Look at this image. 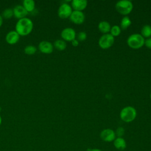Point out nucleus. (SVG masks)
Wrapping results in <instances>:
<instances>
[{
  "label": "nucleus",
  "instance_id": "1",
  "mask_svg": "<svg viewBox=\"0 0 151 151\" xmlns=\"http://www.w3.org/2000/svg\"><path fill=\"white\" fill-rule=\"evenodd\" d=\"M34 27L32 21L28 18H24L18 19L15 25V31L21 36H26L29 34Z\"/></svg>",
  "mask_w": 151,
  "mask_h": 151
},
{
  "label": "nucleus",
  "instance_id": "2",
  "mask_svg": "<svg viewBox=\"0 0 151 151\" xmlns=\"http://www.w3.org/2000/svg\"><path fill=\"white\" fill-rule=\"evenodd\" d=\"M136 115V110L132 106H126L123 108L120 113V119L126 123L133 121L135 119Z\"/></svg>",
  "mask_w": 151,
  "mask_h": 151
},
{
  "label": "nucleus",
  "instance_id": "3",
  "mask_svg": "<svg viewBox=\"0 0 151 151\" xmlns=\"http://www.w3.org/2000/svg\"><path fill=\"white\" fill-rule=\"evenodd\" d=\"M145 38L141 34L136 33L130 35L127 40L128 45L133 49H138L141 48L145 44Z\"/></svg>",
  "mask_w": 151,
  "mask_h": 151
},
{
  "label": "nucleus",
  "instance_id": "4",
  "mask_svg": "<svg viewBox=\"0 0 151 151\" xmlns=\"http://www.w3.org/2000/svg\"><path fill=\"white\" fill-rule=\"evenodd\" d=\"M117 12L123 15H127L131 12L133 9V4L129 0H121L117 2L115 5Z\"/></svg>",
  "mask_w": 151,
  "mask_h": 151
},
{
  "label": "nucleus",
  "instance_id": "5",
  "mask_svg": "<svg viewBox=\"0 0 151 151\" xmlns=\"http://www.w3.org/2000/svg\"><path fill=\"white\" fill-rule=\"evenodd\" d=\"M114 38L110 34H104L99 40V45L103 49L110 48L114 43Z\"/></svg>",
  "mask_w": 151,
  "mask_h": 151
},
{
  "label": "nucleus",
  "instance_id": "6",
  "mask_svg": "<svg viewBox=\"0 0 151 151\" xmlns=\"http://www.w3.org/2000/svg\"><path fill=\"white\" fill-rule=\"evenodd\" d=\"M72 12L71 6L68 4L63 3L58 8V15L61 19H66L70 17Z\"/></svg>",
  "mask_w": 151,
  "mask_h": 151
},
{
  "label": "nucleus",
  "instance_id": "7",
  "mask_svg": "<svg viewBox=\"0 0 151 151\" xmlns=\"http://www.w3.org/2000/svg\"><path fill=\"white\" fill-rule=\"evenodd\" d=\"M61 37L63 40L71 42L73 40L76 39V33L73 28L67 27L62 30L61 32Z\"/></svg>",
  "mask_w": 151,
  "mask_h": 151
},
{
  "label": "nucleus",
  "instance_id": "8",
  "mask_svg": "<svg viewBox=\"0 0 151 151\" xmlns=\"http://www.w3.org/2000/svg\"><path fill=\"white\" fill-rule=\"evenodd\" d=\"M100 138L104 142H110L114 141L116 139V134L114 130L110 129H106L103 130L100 134Z\"/></svg>",
  "mask_w": 151,
  "mask_h": 151
},
{
  "label": "nucleus",
  "instance_id": "9",
  "mask_svg": "<svg viewBox=\"0 0 151 151\" xmlns=\"http://www.w3.org/2000/svg\"><path fill=\"white\" fill-rule=\"evenodd\" d=\"M70 19L74 24H81L84 21L85 15L82 11L74 10L70 16Z\"/></svg>",
  "mask_w": 151,
  "mask_h": 151
},
{
  "label": "nucleus",
  "instance_id": "10",
  "mask_svg": "<svg viewBox=\"0 0 151 151\" xmlns=\"http://www.w3.org/2000/svg\"><path fill=\"white\" fill-rule=\"evenodd\" d=\"M38 49L42 53L48 54L53 51L54 46L50 41H42L39 43Z\"/></svg>",
  "mask_w": 151,
  "mask_h": 151
},
{
  "label": "nucleus",
  "instance_id": "11",
  "mask_svg": "<svg viewBox=\"0 0 151 151\" xmlns=\"http://www.w3.org/2000/svg\"><path fill=\"white\" fill-rule=\"evenodd\" d=\"M12 9L14 12V16L18 19L25 18L28 13L24 8V6L21 5H16Z\"/></svg>",
  "mask_w": 151,
  "mask_h": 151
},
{
  "label": "nucleus",
  "instance_id": "12",
  "mask_svg": "<svg viewBox=\"0 0 151 151\" xmlns=\"http://www.w3.org/2000/svg\"><path fill=\"white\" fill-rule=\"evenodd\" d=\"M20 35L17 32V31H11L8 32L5 37L6 41L8 44L13 45L18 42V41L19 40Z\"/></svg>",
  "mask_w": 151,
  "mask_h": 151
},
{
  "label": "nucleus",
  "instance_id": "13",
  "mask_svg": "<svg viewBox=\"0 0 151 151\" xmlns=\"http://www.w3.org/2000/svg\"><path fill=\"white\" fill-rule=\"evenodd\" d=\"M87 5L86 0H73L71 1V8L74 11H82Z\"/></svg>",
  "mask_w": 151,
  "mask_h": 151
},
{
  "label": "nucleus",
  "instance_id": "14",
  "mask_svg": "<svg viewBox=\"0 0 151 151\" xmlns=\"http://www.w3.org/2000/svg\"><path fill=\"white\" fill-rule=\"evenodd\" d=\"M114 146L119 150H123L126 147V142L123 137H117L114 140Z\"/></svg>",
  "mask_w": 151,
  "mask_h": 151
},
{
  "label": "nucleus",
  "instance_id": "15",
  "mask_svg": "<svg viewBox=\"0 0 151 151\" xmlns=\"http://www.w3.org/2000/svg\"><path fill=\"white\" fill-rule=\"evenodd\" d=\"M99 29L104 34H107L111 29L110 24L109 22L106 21H103L99 22L98 25Z\"/></svg>",
  "mask_w": 151,
  "mask_h": 151
},
{
  "label": "nucleus",
  "instance_id": "16",
  "mask_svg": "<svg viewBox=\"0 0 151 151\" xmlns=\"http://www.w3.org/2000/svg\"><path fill=\"white\" fill-rule=\"evenodd\" d=\"M22 6L28 12H31L35 9V4L33 0H24L22 2Z\"/></svg>",
  "mask_w": 151,
  "mask_h": 151
},
{
  "label": "nucleus",
  "instance_id": "17",
  "mask_svg": "<svg viewBox=\"0 0 151 151\" xmlns=\"http://www.w3.org/2000/svg\"><path fill=\"white\" fill-rule=\"evenodd\" d=\"M54 47L60 51H63L66 48L67 44L63 40H57L54 41Z\"/></svg>",
  "mask_w": 151,
  "mask_h": 151
},
{
  "label": "nucleus",
  "instance_id": "18",
  "mask_svg": "<svg viewBox=\"0 0 151 151\" xmlns=\"http://www.w3.org/2000/svg\"><path fill=\"white\" fill-rule=\"evenodd\" d=\"M141 35L143 37L149 38L151 36V26L149 25H145L141 29Z\"/></svg>",
  "mask_w": 151,
  "mask_h": 151
},
{
  "label": "nucleus",
  "instance_id": "19",
  "mask_svg": "<svg viewBox=\"0 0 151 151\" xmlns=\"http://www.w3.org/2000/svg\"><path fill=\"white\" fill-rule=\"evenodd\" d=\"M131 23L132 22L130 18L127 16H124L121 20L120 27L123 29H126L131 25Z\"/></svg>",
  "mask_w": 151,
  "mask_h": 151
},
{
  "label": "nucleus",
  "instance_id": "20",
  "mask_svg": "<svg viewBox=\"0 0 151 151\" xmlns=\"http://www.w3.org/2000/svg\"><path fill=\"white\" fill-rule=\"evenodd\" d=\"M1 15L3 18H5L6 19H10L14 16L13 9L12 8H6L3 11Z\"/></svg>",
  "mask_w": 151,
  "mask_h": 151
},
{
  "label": "nucleus",
  "instance_id": "21",
  "mask_svg": "<svg viewBox=\"0 0 151 151\" xmlns=\"http://www.w3.org/2000/svg\"><path fill=\"white\" fill-rule=\"evenodd\" d=\"M24 52L27 55H33L37 51V48L35 46L32 45H27L24 48Z\"/></svg>",
  "mask_w": 151,
  "mask_h": 151
},
{
  "label": "nucleus",
  "instance_id": "22",
  "mask_svg": "<svg viewBox=\"0 0 151 151\" xmlns=\"http://www.w3.org/2000/svg\"><path fill=\"white\" fill-rule=\"evenodd\" d=\"M110 32V34L113 37L118 36L121 32V28L118 25H113L112 27H111Z\"/></svg>",
  "mask_w": 151,
  "mask_h": 151
},
{
  "label": "nucleus",
  "instance_id": "23",
  "mask_svg": "<svg viewBox=\"0 0 151 151\" xmlns=\"http://www.w3.org/2000/svg\"><path fill=\"white\" fill-rule=\"evenodd\" d=\"M77 38L78 39L77 40H79L80 41H84L87 38V34L84 31H80L78 33L77 35Z\"/></svg>",
  "mask_w": 151,
  "mask_h": 151
},
{
  "label": "nucleus",
  "instance_id": "24",
  "mask_svg": "<svg viewBox=\"0 0 151 151\" xmlns=\"http://www.w3.org/2000/svg\"><path fill=\"white\" fill-rule=\"evenodd\" d=\"M124 133V129L122 127H119L115 132L116 135L117 136V137H122Z\"/></svg>",
  "mask_w": 151,
  "mask_h": 151
},
{
  "label": "nucleus",
  "instance_id": "25",
  "mask_svg": "<svg viewBox=\"0 0 151 151\" xmlns=\"http://www.w3.org/2000/svg\"><path fill=\"white\" fill-rule=\"evenodd\" d=\"M145 44L147 48H151V37L147 38L145 40Z\"/></svg>",
  "mask_w": 151,
  "mask_h": 151
},
{
  "label": "nucleus",
  "instance_id": "26",
  "mask_svg": "<svg viewBox=\"0 0 151 151\" xmlns=\"http://www.w3.org/2000/svg\"><path fill=\"white\" fill-rule=\"evenodd\" d=\"M78 41L77 39H74L71 41V44L74 46V47H77L78 45Z\"/></svg>",
  "mask_w": 151,
  "mask_h": 151
},
{
  "label": "nucleus",
  "instance_id": "27",
  "mask_svg": "<svg viewBox=\"0 0 151 151\" xmlns=\"http://www.w3.org/2000/svg\"><path fill=\"white\" fill-rule=\"evenodd\" d=\"M2 23H3V18L2 15L0 14V27L2 26Z\"/></svg>",
  "mask_w": 151,
  "mask_h": 151
},
{
  "label": "nucleus",
  "instance_id": "28",
  "mask_svg": "<svg viewBox=\"0 0 151 151\" xmlns=\"http://www.w3.org/2000/svg\"><path fill=\"white\" fill-rule=\"evenodd\" d=\"M88 151H101V150L100 149H93L89 150Z\"/></svg>",
  "mask_w": 151,
  "mask_h": 151
},
{
  "label": "nucleus",
  "instance_id": "29",
  "mask_svg": "<svg viewBox=\"0 0 151 151\" xmlns=\"http://www.w3.org/2000/svg\"><path fill=\"white\" fill-rule=\"evenodd\" d=\"M1 123H2V117H1V116L0 115V125L1 124Z\"/></svg>",
  "mask_w": 151,
  "mask_h": 151
},
{
  "label": "nucleus",
  "instance_id": "30",
  "mask_svg": "<svg viewBox=\"0 0 151 151\" xmlns=\"http://www.w3.org/2000/svg\"><path fill=\"white\" fill-rule=\"evenodd\" d=\"M150 99H151V93H150Z\"/></svg>",
  "mask_w": 151,
  "mask_h": 151
},
{
  "label": "nucleus",
  "instance_id": "31",
  "mask_svg": "<svg viewBox=\"0 0 151 151\" xmlns=\"http://www.w3.org/2000/svg\"><path fill=\"white\" fill-rule=\"evenodd\" d=\"M1 111V107H0V111Z\"/></svg>",
  "mask_w": 151,
  "mask_h": 151
}]
</instances>
